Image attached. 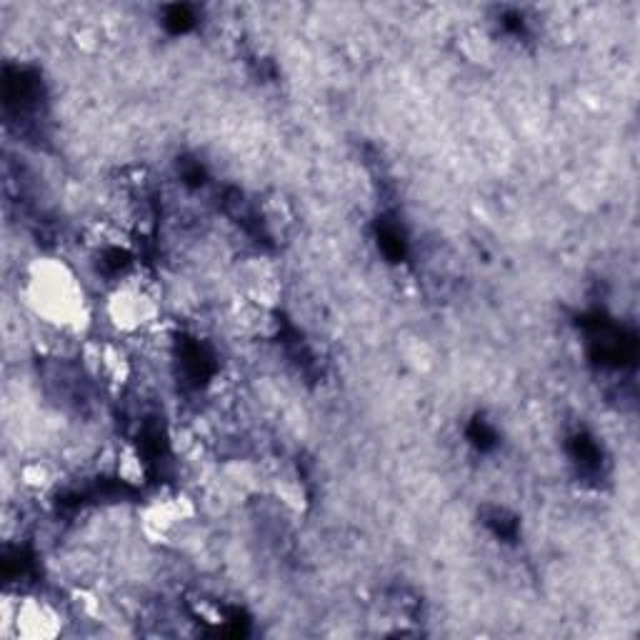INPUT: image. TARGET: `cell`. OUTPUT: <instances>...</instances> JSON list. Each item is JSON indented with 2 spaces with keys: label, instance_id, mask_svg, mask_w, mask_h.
Masks as SVG:
<instances>
[{
  "label": "cell",
  "instance_id": "9",
  "mask_svg": "<svg viewBox=\"0 0 640 640\" xmlns=\"http://www.w3.org/2000/svg\"><path fill=\"white\" fill-rule=\"evenodd\" d=\"M275 493H279V499L288 505L293 511H301L305 505V491L298 478H275Z\"/></svg>",
  "mask_w": 640,
  "mask_h": 640
},
{
  "label": "cell",
  "instance_id": "1",
  "mask_svg": "<svg viewBox=\"0 0 640 640\" xmlns=\"http://www.w3.org/2000/svg\"><path fill=\"white\" fill-rule=\"evenodd\" d=\"M23 301L35 318L65 333H81L91 321L85 285L63 258L41 255L28 265L21 285Z\"/></svg>",
  "mask_w": 640,
  "mask_h": 640
},
{
  "label": "cell",
  "instance_id": "3",
  "mask_svg": "<svg viewBox=\"0 0 640 640\" xmlns=\"http://www.w3.org/2000/svg\"><path fill=\"white\" fill-rule=\"evenodd\" d=\"M63 630L59 608L41 598H6L3 604V636L25 640H48Z\"/></svg>",
  "mask_w": 640,
  "mask_h": 640
},
{
  "label": "cell",
  "instance_id": "7",
  "mask_svg": "<svg viewBox=\"0 0 640 640\" xmlns=\"http://www.w3.org/2000/svg\"><path fill=\"white\" fill-rule=\"evenodd\" d=\"M111 463H113V473H116L126 485L143 489V485L148 483V465L133 443H120L116 451H113Z\"/></svg>",
  "mask_w": 640,
  "mask_h": 640
},
{
  "label": "cell",
  "instance_id": "10",
  "mask_svg": "<svg viewBox=\"0 0 640 640\" xmlns=\"http://www.w3.org/2000/svg\"><path fill=\"white\" fill-rule=\"evenodd\" d=\"M73 41H75V45L83 48L85 53H93V51H98V45H101L98 28H95V25H81L78 31H75Z\"/></svg>",
  "mask_w": 640,
  "mask_h": 640
},
{
  "label": "cell",
  "instance_id": "8",
  "mask_svg": "<svg viewBox=\"0 0 640 640\" xmlns=\"http://www.w3.org/2000/svg\"><path fill=\"white\" fill-rule=\"evenodd\" d=\"M55 478H59L55 468L48 461H41V458H35V461H28L21 468V483L25 485V489H31L35 493H43L48 489H53Z\"/></svg>",
  "mask_w": 640,
  "mask_h": 640
},
{
  "label": "cell",
  "instance_id": "6",
  "mask_svg": "<svg viewBox=\"0 0 640 640\" xmlns=\"http://www.w3.org/2000/svg\"><path fill=\"white\" fill-rule=\"evenodd\" d=\"M243 288L248 301H253L263 308H273L281 295V281L269 263L253 261L243 269Z\"/></svg>",
  "mask_w": 640,
  "mask_h": 640
},
{
  "label": "cell",
  "instance_id": "2",
  "mask_svg": "<svg viewBox=\"0 0 640 640\" xmlns=\"http://www.w3.org/2000/svg\"><path fill=\"white\" fill-rule=\"evenodd\" d=\"M105 315L118 333H140L160 321V288L146 273L126 275L105 298Z\"/></svg>",
  "mask_w": 640,
  "mask_h": 640
},
{
  "label": "cell",
  "instance_id": "5",
  "mask_svg": "<svg viewBox=\"0 0 640 640\" xmlns=\"http://www.w3.org/2000/svg\"><path fill=\"white\" fill-rule=\"evenodd\" d=\"M196 515V505L183 493H168L160 499H153L140 513L143 531L150 538H164L170 531H176L180 523L190 521Z\"/></svg>",
  "mask_w": 640,
  "mask_h": 640
},
{
  "label": "cell",
  "instance_id": "4",
  "mask_svg": "<svg viewBox=\"0 0 640 640\" xmlns=\"http://www.w3.org/2000/svg\"><path fill=\"white\" fill-rule=\"evenodd\" d=\"M83 360L91 376L103 386L123 388L133 376L130 356L113 340H91L83 346Z\"/></svg>",
  "mask_w": 640,
  "mask_h": 640
}]
</instances>
